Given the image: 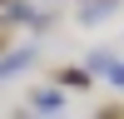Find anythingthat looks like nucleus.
<instances>
[]
</instances>
